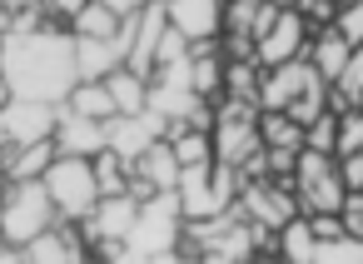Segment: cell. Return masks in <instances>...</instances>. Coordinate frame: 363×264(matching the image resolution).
<instances>
[{"label":"cell","mask_w":363,"mask_h":264,"mask_svg":"<svg viewBox=\"0 0 363 264\" xmlns=\"http://www.w3.org/2000/svg\"><path fill=\"white\" fill-rule=\"evenodd\" d=\"M0 75L21 100H50L60 105L75 85V35L55 21H40L30 31H11L0 40Z\"/></svg>","instance_id":"1"},{"label":"cell","mask_w":363,"mask_h":264,"mask_svg":"<svg viewBox=\"0 0 363 264\" xmlns=\"http://www.w3.org/2000/svg\"><path fill=\"white\" fill-rule=\"evenodd\" d=\"M179 229H184V214H179L174 189H155V194H145L140 209H135V224H130V234H125V259H145V264H155V259H174V249H179Z\"/></svg>","instance_id":"2"},{"label":"cell","mask_w":363,"mask_h":264,"mask_svg":"<svg viewBox=\"0 0 363 264\" xmlns=\"http://www.w3.org/2000/svg\"><path fill=\"white\" fill-rule=\"evenodd\" d=\"M239 170L234 165H219V160H204V165H179V180H174V199H179V214L184 219H204V214H219L234 204L239 194Z\"/></svg>","instance_id":"3"},{"label":"cell","mask_w":363,"mask_h":264,"mask_svg":"<svg viewBox=\"0 0 363 264\" xmlns=\"http://www.w3.org/2000/svg\"><path fill=\"white\" fill-rule=\"evenodd\" d=\"M60 214H55V204H50L40 180H6L0 185V239L11 249H21L26 239H35Z\"/></svg>","instance_id":"4"},{"label":"cell","mask_w":363,"mask_h":264,"mask_svg":"<svg viewBox=\"0 0 363 264\" xmlns=\"http://www.w3.org/2000/svg\"><path fill=\"white\" fill-rule=\"evenodd\" d=\"M40 185H45V194H50L60 219H85L95 209V199H100L90 155H55L45 165V175H40Z\"/></svg>","instance_id":"5"},{"label":"cell","mask_w":363,"mask_h":264,"mask_svg":"<svg viewBox=\"0 0 363 264\" xmlns=\"http://www.w3.org/2000/svg\"><path fill=\"white\" fill-rule=\"evenodd\" d=\"M294 189H298V204L308 214H338V204L348 194L343 170H338V155L298 150V160H294Z\"/></svg>","instance_id":"6"},{"label":"cell","mask_w":363,"mask_h":264,"mask_svg":"<svg viewBox=\"0 0 363 264\" xmlns=\"http://www.w3.org/2000/svg\"><path fill=\"white\" fill-rule=\"evenodd\" d=\"M308 45V21L294 11V6H279L274 26L254 40V60L259 65H284V60H298Z\"/></svg>","instance_id":"7"},{"label":"cell","mask_w":363,"mask_h":264,"mask_svg":"<svg viewBox=\"0 0 363 264\" xmlns=\"http://www.w3.org/2000/svg\"><path fill=\"white\" fill-rule=\"evenodd\" d=\"M155 140H164V115H155V110L110 115V120H105V145H110L125 165H135V160H140V150H150Z\"/></svg>","instance_id":"8"},{"label":"cell","mask_w":363,"mask_h":264,"mask_svg":"<svg viewBox=\"0 0 363 264\" xmlns=\"http://www.w3.org/2000/svg\"><path fill=\"white\" fill-rule=\"evenodd\" d=\"M160 6H164V21L189 45H204V40L224 35V0H160Z\"/></svg>","instance_id":"9"},{"label":"cell","mask_w":363,"mask_h":264,"mask_svg":"<svg viewBox=\"0 0 363 264\" xmlns=\"http://www.w3.org/2000/svg\"><path fill=\"white\" fill-rule=\"evenodd\" d=\"M135 209H140V199L125 189V194H100L95 199V209L85 214V219H75L80 224V234L90 239V244H100V239H120L125 244V234H130V224H135Z\"/></svg>","instance_id":"10"},{"label":"cell","mask_w":363,"mask_h":264,"mask_svg":"<svg viewBox=\"0 0 363 264\" xmlns=\"http://www.w3.org/2000/svg\"><path fill=\"white\" fill-rule=\"evenodd\" d=\"M55 115H60V105H50V100H21V95H11V105L0 110L11 145H26V140H50V135H55Z\"/></svg>","instance_id":"11"},{"label":"cell","mask_w":363,"mask_h":264,"mask_svg":"<svg viewBox=\"0 0 363 264\" xmlns=\"http://www.w3.org/2000/svg\"><path fill=\"white\" fill-rule=\"evenodd\" d=\"M125 50H130V26L125 21L105 40H75V80H105L110 70L125 65Z\"/></svg>","instance_id":"12"},{"label":"cell","mask_w":363,"mask_h":264,"mask_svg":"<svg viewBox=\"0 0 363 264\" xmlns=\"http://www.w3.org/2000/svg\"><path fill=\"white\" fill-rule=\"evenodd\" d=\"M50 140H55V155H95L105 145V120H90V115H75L60 105Z\"/></svg>","instance_id":"13"},{"label":"cell","mask_w":363,"mask_h":264,"mask_svg":"<svg viewBox=\"0 0 363 264\" xmlns=\"http://www.w3.org/2000/svg\"><path fill=\"white\" fill-rule=\"evenodd\" d=\"M348 50H353V45H348L333 26H318V35L303 45V60L313 65V75H318L323 85H333V80L343 75V65H348Z\"/></svg>","instance_id":"14"},{"label":"cell","mask_w":363,"mask_h":264,"mask_svg":"<svg viewBox=\"0 0 363 264\" xmlns=\"http://www.w3.org/2000/svg\"><path fill=\"white\" fill-rule=\"evenodd\" d=\"M50 160H55V140L6 145V150H0V175H6V180H40Z\"/></svg>","instance_id":"15"},{"label":"cell","mask_w":363,"mask_h":264,"mask_svg":"<svg viewBox=\"0 0 363 264\" xmlns=\"http://www.w3.org/2000/svg\"><path fill=\"white\" fill-rule=\"evenodd\" d=\"M130 175H140V180L155 185V189H174V180H179V160H174L169 140H155L150 150H140V160L130 165Z\"/></svg>","instance_id":"16"},{"label":"cell","mask_w":363,"mask_h":264,"mask_svg":"<svg viewBox=\"0 0 363 264\" xmlns=\"http://www.w3.org/2000/svg\"><path fill=\"white\" fill-rule=\"evenodd\" d=\"M60 105L75 110V115H90V120H110V115H115V100H110L105 80H75Z\"/></svg>","instance_id":"17"},{"label":"cell","mask_w":363,"mask_h":264,"mask_svg":"<svg viewBox=\"0 0 363 264\" xmlns=\"http://www.w3.org/2000/svg\"><path fill=\"white\" fill-rule=\"evenodd\" d=\"M120 31V16H110L100 0H85V6L70 16V35L75 40H105V35H115Z\"/></svg>","instance_id":"18"},{"label":"cell","mask_w":363,"mask_h":264,"mask_svg":"<svg viewBox=\"0 0 363 264\" xmlns=\"http://www.w3.org/2000/svg\"><path fill=\"white\" fill-rule=\"evenodd\" d=\"M105 90H110V100H115V115H135V110H145V75H135V70H110L105 75Z\"/></svg>","instance_id":"19"},{"label":"cell","mask_w":363,"mask_h":264,"mask_svg":"<svg viewBox=\"0 0 363 264\" xmlns=\"http://www.w3.org/2000/svg\"><path fill=\"white\" fill-rule=\"evenodd\" d=\"M90 170H95V189H100V194H125V189H130V165H125L110 145H100V150L90 155Z\"/></svg>","instance_id":"20"},{"label":"cell","mask_w":363,"mask_h":264,"mask_svg":"<svg viewBox=\"0 0 363 264\" xmlns=\"http://www.w3.org/2000/svg\"><path fill=\"white\" fill-rule=\"evenodd\" d=\"M259 140L284 145V150H303V125H294L284 110H259Z\"/></svg>","instance_id":"21"},{"label":"cell","mask_w":363,"mask_h":264,"mask_svg":"<svg viewBox=\"0 0 363 264\" xmlns=\"http://www.w3.org/2000/svg\"><path fill=\"white\" fill-rule=\"evenodd\" d=\"M313 259L318 264H363V239L348 234V229H338V234H328V239L313 244Z\"/></svg>","instance_id":"22"},{"label":"cell","mask_w":363,"mask_h":264,"mask_svg":"<svg viewBox=\"0 0 363 264\" xmlns=\"http://www.w3.org/2000/svg\"><path fill=\"white\" fill-rule=\"evenodd\" d=\"M274 234H279V254H284V259H303V264L313 259V244H318V239H313L308 219H284Z\"/></svg>","instance_id":"23"},{"label":"cell","mask_w":363,"mask_h":264,"mask_svg":"<svg viewBox=\"0 0 363 264\" xmlns=\"http://www.w3.org/2000/svg\"><path fill=\"white\" fill-rule=\"evenodd\" d=\"M259 60H229L224 65V95H234V100H254L259 105Z\"/></svg>","instance_id":"24"},{"label":"cell","mask_w":363,"mask_h":264,"mask_svg":"<svg viewBox=\"0 0 363 264\" xmlns=\"http://www.w3.org/2000/svg\"><path fill=\"white\" fill-rule=\"evenodd\" d=\"M169 150H174V160H179V165H204V160H214L209 135H204V130H194V125H184L179 135H169Z\"/></svg>","instance_id":"25"},{"label":"cell","mask_w":363,"mask_h":264,"mask_svg":"<svg viewBox=\"0 0 363 264\" xmlns=\"http://www.w3.org/2000/svg\"><path fill=\"white\" fill-rule=\"evenodd\" d=\"M353 150H363V105L343 110V115H338V135H333V155H338V160L353 155Z\"/></svg>","instance_id":"26"},{"label":"cell","mask_w":363,"mask_h":264,"mask_svg":"<svg viewBox=\"0 0 363 264\" xmlns=\"http://www.w3.org/2000/svg\"><path fill=\"white\" fill-rule=\"evenodd\" d=\"M333 85H338L353 105H363V45H353V50H348V65H343V75H338Z\"/></svg>","instance_id":"27"},{"label":"cell","mask_w":363,"mask_h":264,"mask_svg":"<svg viewBox=\"0 0 363 264\" xmlns=\"http://www.w3.org/2000/svg\"><path fill=\"white\" fill-rule=\"evenodd\" d=\"M333 31H338L348 45H363V0H353V6L333 11Z\"/></svg>","instance_id":"28"},{"label":"cell","mask_w":363,"mask_h":264,"mask_svg":"<svg viewBox=\"0 0 363 264\" xmlns=\"http://www.w3.org/2000/svg\"><path fill=\"white\" fill-rule=\"evenodd\" d=\"M189 55V40L164 21V31H160V45H155V65H169V60H184Z\"/></svg>","instance_id":"29"},{"label":"cell","mask_w":363,"mask_h":264,"mask_svg":"<svg viewBox=\"0 0 363 264\" xmlns=\"http://www.w3.org/2000/svg\"><path fill=\"white\" fill-rule=\"evenodd\" d=\"M274 16H279V0H259V11H254V21H249V40H259V35L274 26Z\"/></svg>","instance_id":"30"},{"label":"cell","mask_w":363,"mask_h":264,"mask_svg":"<svg viewBox=\"0 0 363 264\" xmlns=\"http://www.w3.org/2000/svg\"><path fill=\"white\" fill-rule=\"evenodd\" d=\"M35 6H40V16H45V21H70V16L85 6V0H35Z\"/></svg>","instance_id":"31"},{"label":"cell","mask_w":363,"mask_h":264,"mask_svg":"<svg viewBox=\"0 0 363 264\" xmlns=\"http://www.w3.org/2000/svg\"><path fill=\"white\" fill-rule=\"evenodd\" d=\"M338 170H343V185H348V189H363V150L343 155V160H338Z\"/></svg>","instance_id":"32"},{"label":"cell","mask_w":363,"mask_h":264,"mask_svg":"<svg viewBox=\"0 0 363 264\" xmlns=\"http://www.w3.org/2000/svg\"><path fill=\"white\" fill-rule=\"evenodd\" d=\"M308 229H313V239H328V234H338V229H343V219H338V214H313V219H308Z\"/></svg>","instance_id":"33"},{"label":"cell","mask_w":363,"mask_h":264,"mask_svg":"<svg viewBox=\"0 0 363 264\" xmlns=\"http://www.w3.org/2000/svg\"><path fill=\"white\" fill-rule=\"evenodd\" d=\"M100 6H105L110 16H120V21H125V16H135V11L145 6V0H100Z\"/></svg>","instance_id":"34"},{"label":"cell","mask_w":363,"mask_h":264,"mask_svg":"<svg viewBox=\"0 0 363 264\" xmlns=\"http://www.w3.org/2000/svg\"><path fill=\"white\" fill-rule=\"evenodd\" d=\"M26 6H35V0H0V11H26Z\"/></svg>","instance_id":"35"},{"label":"cell","mask_w":363,"mask_h":264,"mask_svg":"<svg viewBox=\"0 0 363 264\" xmlns=\"http://www.w3.org/2000/svg\"><path fill=\"white\" fill-rule=\"evenodd\" d=\"M11 105V85H6V75H0V110Z\"/></svg>","instance_id":"36"},{"label":"cell","mask_w":363,"mask_h":264,"mask_svg":"<svg viewBox=\"0 0 363 264\" xmlns=\"http://www.w3.org/2000/svg\"><path fill=\"white\" fill-rule=\"evenodd\" d=\"M328 6H333V11H343V6H353V0H328Z\"/></svg>","instance_id":"37"},{"label":"cell","mask_w":363,"mask_h":264,"mask_svg":"<svg viewBox=\"0 0 363 264\" xmlns=\"http://www.w3.org/2000/svg\"><path fill=\"white\" fill-rule=\"evenodd\" d=\"M0 40H6V31H0Z\"/></svg>","instance_id":"38"},{"label":"cell","mask_w":363,"mask_h":264,"mask_svg":"<svg viewBox=\"0 0 363 264\" xmlns=\"http://www.w3.org/2000/svg\"><path fill=\"white\" fill-rule=\"evenodd\" d=\"M0 185H6V175H0Z\"/></svg>","instance_id":"39"}]
</instances>
